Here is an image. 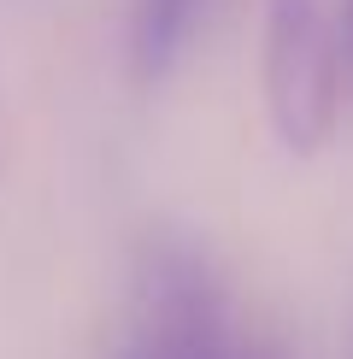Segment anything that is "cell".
Instances as JSON below:
<instances>
[{
	"mask_svg": "<svg viewBox=\"0 0 353 359\" xmlns=\"http://www.w3.org/2000/svg\"><path fill=\"white\" fill-rule=\"evenodd\" d=\"M235 359H289L283 348H271V341H242V353Z\"/></svg>",
	"mask_w": 353,
	"mask_h": 359,
	"instance_id": "4",
	"label": "cell"
},
{
	"mask_svg": "<svg viewBox=\"0 0 353 359\" xmlns=\"http://www.w3.org/2000/svg\"><path fill=\"white\" fill-rule=\"evenodd\" d=\"M342 41H347V65H353V0H347V18H342Z\"/></svg>",
	"mask_w": 353,
	"mask_h": 359,
	"instance_id": "5",
	"label": "cell"
},
{
	"mask_svg": "<svg viewBox=\"0 0 353 359\" xmlns=\"http://www.w3.org/2000/svg\"><path fill=\"white\" fill-rule=\"evenodd\" d=\"M200 18V0H141L136 6V36H130V65L141 83H159L188 48V29Z\"/></svg>",
	"mask_w": 353,
	"mask_h": 359,
	"instance_id": "3",
	"label": "cell"
},
{
	"mask_svg": "<svg viewBox=\"0 0 353 359\" xmlns=\"http://www.w3.org/2000/svg\"><path fill=\"white\" fill-rule=\"evenodd\" d=\"M265 112L294 159L330 147L342 124V48L324 0H265Z\"/></svg>",
	"mask_w": 353,
	"mask_h": 359,
	"instance_id": "2",
	"label": "cell"
},
{
	"mask_svg": "<svg viewBox=\"0 0 353 359\" xmlns=\"http://www.w3.org/2000/svg\"><path fill=\"white\" fill-rule=\"evenodd\" d=\"M224 277L183 230H147L130 265V336L118 359H235Z\"/></svg>",
	"mask_w": 353,
	"mask_h": 359,
	"instance_id": "1",
	"label": "cell"
}]
</instances>
